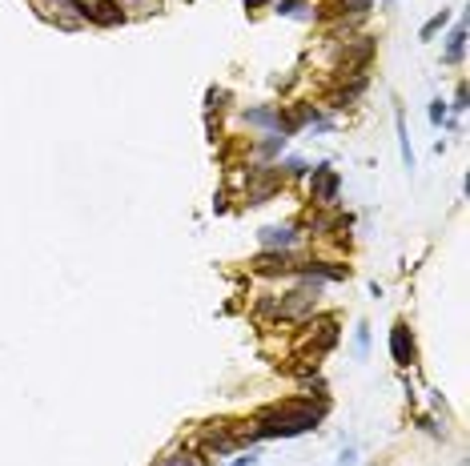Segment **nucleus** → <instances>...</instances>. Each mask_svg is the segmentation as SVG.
<instances>
[{
    "mask_svg": "<svg viewBox=\"0 0 470 466\" xmlns=\"http://www.w3.org/2000/svg\"><path fill=\"white\" fill-rule=\"evenodd\" d=\"M338 185H342V177L334 173L330 165H318V169H314V177H309V193H314V201H318V205H334Z\"/></svg>",
    "mask_w": 470,
    "mask_h": 466,
    "instance_id": "nucleus-3",
    "label": "nucleus"
},
{
    "mask_svg": "<svg viewBox=\"0 0 470 466\" xmlns=\"http://www.w3.org/2000/svg\"><path fill=\"white\" fill-rule=\"evenodd\" d=\"M366 346H370V334H366V326H358V334H354V354L358 358H366Z\"/></svg>",
    "mask_w": 470,
    "mask_h": 466,
    "instance_id": "nucleus-14",
    "label": "nucleus"
},
{
    "mask_svg": "<svg viewBox=\"0 0 470 466\" xmlns=\"http://www.w3.org/2000/svg\"><path fill=\"white\" fill-rule=\"evenodd\" d=\"M454 109H458V112L467 109V85H458V96H454Z\"/></svg>",
    "mask_w": 470,
    "mask_h": 466,
    "instance_id": "nucleus-17",
    "label": "nucleus"
},
{
    "mask_svg": "<svg viewBox=\"0 0 470 466\" xmlns=\"http://www.w3.org/2000/svg\"><path fill=\"white\" fill-rule=\"evenodd\" d=\"M274 13L277 16H298V20H314L309 0H274Z\"/></svg>",
    "mask_w": 470,
    "mask_h": 466,
    "instance_id": "nucleus-9",
    "label": "nucleus"
},
{
    "mask_svg": "<svg viewBox=\"0 0 470 466\" xmlns=\"http://www.w3.org/2000/svg\"><path fill=\"white\" fill-rule=\"evenodd\" d=\"M258 4H265V0H245V8H258Z\"/></svg>",
    "mask_w": 470,
    "mask_h": 466,
    "instance_id": "nucleus-20",
    "label": "nucleus"
},
{
    "mask_svg": "<svg viewBox=\"0 0 470 466\" xmlns=\"http://www.w3.org/2000/svg\"><path fill=\"white\" fill-rule=\"evenodd\" d=\"M201 450H205L210 458H226V454H233V450H237V438H233V430H229V426L210 422V430L201 434Z\"/></svg>",
    "mask_w": 470,
    "mask_h": 466,
    "instance_id": "nucleus-2",
    "label": "nucleus"
},
{
    "mask_svg": "<svg viewBox=\"0 0 470 466\" xmlns=\"http://www.w3.org/2000/svg\"><path fill=\"white\" fill-rule=\"evenodd\" d=\"M462 52H467V24H458V29L450 32V45H446V52H442V61L458 64L462 61Z\"/></svg>",
    "mask_w": 470,
    "mask_h": 466,
    "instance_id": "nucleus-8",
    "label": "nucleus"
},
{
    "mask_svg": "<svg viewBox=\"0 0 470 466\" xmlns=\"http://www.w3.org/2000/svg\"><path fill=\"white\" fill-rule=\"evenodd\" d=\"M430 121H434V125L446 121V105H442V101H430Z\"/></svg>",
    "mask_w": 470,
    "mask_h": 466,
    "instance_id": "nucleus-15",
    "label": "nucleus"
},
{
    "mask_svg": "<svg viewBox=\"0 0 470 466\" xmlns=\"http://www.w3.org/2000/svg\"><path fill=\"white\" fill-rule=\"evenodd\" d=\"M81 20H93V24H121L125 13L113 0H81Z\"/></svg>",
    "mask_w": 470,
    "mask_h": 466,
    "instance_id": "nucleus-4",
    "label": "nucleus"
},
{
    "mask_svg": "<svg viewBox=\"0 0 470 466\" xmlns=\"http://www.w3.org/2000/svg\"><path fill=\"white\" fill-rule=\"evenodd\" d=\"M161 466H201V463H197L189 450H173V454H165L161 458Z\"/></svg>",
    "mask_w": 470,
    "mask_h": 466,
    "instance_id": "nucleus-13",
    "label": "nucleus"
},
{
    "mask_svg": "<svg viewBox=\"0 0 470 466\" xmlns=\"http://www.w3.org/2000/svg\"><path fill=\"white\" fill-rule=\"evenodd\" d=\"M254 458H258V454H242V458H237L233 466H254Z\"/></svg>",
    "mask_w": 470,
    "mask_h": 466,
    "instance_id": "nucleus-19",
    "label": "nucleus"
},
{
    "mask_svg": "<svg viewBox=\"0 0 470 466\" xmlns=\"http://www.w3.org/2000/svg\"><path fill=\"white\" fill-rule=\"evenodd\" d=\"M249 265H254L258 273H281V270H290V265H286V254H277V249H270V254L254 257Z\"/></svg>",
    "mask_w": 470,
    "mask_h": 466,
    "instance_id": "nucleus-10",
    "label": "nucleus"
},
{
    "mask_svg": "<svg viewBox=\"0 0 470 466\" xmlns=\"http://www.w3.org/2000/svg\"><path fill=\"white\" fill-rule=\"evenodd\" d=\"M325 406H306V402H286V406H274L254 422V430H233L237 442H258V438H298V434L314 430L322 422Z\"/></svg>",
    "mask_w": 470,
    "mask_h": 466,
    "instance_id": "nucleus-1",
    "label": "nucleus"
},
{
    "mask_svg": "<svg viewBox=\"0 0 470 466\" xmlns=\"http://www.w3.org/2000/svg\"><path fill=\"white\" fill-rule=\"evenodd\" d=\"M398 141H402V161H406V169H414V149H410V137H406L402 112H398Z\"/></svg>",
    "mask_w": 470,
    "mask_h": 466,
    "instance_id": "nucleus-12",
    "label": "nucleus"
},
{
    "mask_svg": "<svg viewBox=\"0 0 470 466\" xmlns=\"http://www.w3.org/2000/svg\"><path fill=\"white\" fill-rule=\"evenodd\" d=\"M358 463V454H354V450H346V454H342V463L338 466H354Z\"/></svg>",
    "mask_w": 470,
    "mask_h": 466,
    "instance_id": "nucleus-18",
    "label": "nucleus"
},
{
    "mask_svg": "<svg viewBox=\"0 0 470 466\" xmlns=\"http://www.w3.org/2000/svg\"><path fill=\"white\" fill-rule=\"evenodd\" d=\"M446 20H450V13H438V16H430V20L422 24V41H430V36H438V32L446 29Z\"/></svg>",
    "mask_w": 470,
    "mask_h": 466,
    "instance_id": "nucleus-11",
    "label": "nucleus"
},
{
    "mask_svg": "<svg viewBox=\"0 0 470 466\" xmlns=\"http://www.w3.org/2000/svg\"><path fill=\"white\" fill-rule=\"evenodd\" d=\"M258 238H261V245H265V249H277V254H286V249H293V245H298L293 225H265Z\"/></svg>",
    "mask_w": 470,
    "mask_h": 466,
    "instance_id": "nucleus-5",
    "label": "nucleus"
},
{
    "mask_svg": "<svg viewBox=\"0 0 470 466\" xmlns=\"http://www.w3.org/2000/svg\"><path fill=\"white\" fill-rule=\"evenodd\" d=\"M390 354H394L398 366H410V362H414V337H410V330H406L402 321L390 330Z\"/></svg>",
    "mask_w": 470,
    "mask_h": 466,
    "instance_id": "nucleus-6",
    "label": "nucleus"
},
{
    "mask_svg": "<svg viewBox=\"0 0 470 466\" xmlns=\"http://www.w3.org/2000/svg\"><path fill=\"white\" fill-rule=\"evenodd\" d=\"M245 125H258V129H270V133H277V109H274V105L245 109Z\"/></svg>",
    "mask_w": 470,
    "mask_h": 466,
    "instance_id": "nucleus-7",
    "label": "nucleus"
},
{
    "mask_svg": "<svg viewBox=\"0 0 470 466\" xmlns=\"http://www.w3.org/2000/svg\"><path fill=\"white\" fill-rule=\"evenodd\" d=\"M281 169H286L290 177H302V173H306V161H298V157H293V161H286Z\"/></svg>",
    "mask_w": 470,
    "mask_h": 466,
    "instance_id": "nucleus-16",
    "label": "nucleus"
}]
</instances>
